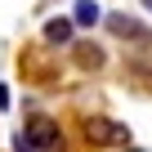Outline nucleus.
<instances>
[{
  "instance_id": "obj_4",
  "label": "nucleus",
  "mask_w": 152,
  "mask_h": 152,
  "mask_svg": "<svg viewBox=\"0 0 152 152\" xmlns=\"http://www.w3.org/2000/svg\"><path fill=\"white\" fill-rule=\"evenodd\" d=\"M99 18H103L99 0H76V5H72V27H94Z\"/></svg>"
},
{
  "instance_id": "obj_6",
  "label": "nucleus",
  "mask_w": 152,
  "mask_h": 152,
  "mask_svg": "<svg viewBox=\"0 0 152 152\" xmlns=\"http://www.w3.org/2000/svg\"><path fill=\"white\" fill-rule=\"evenodd\" d=\"M9 148H14V152H36V143L27 139V130H14V139H9Z\"/></svg>"
},
{
  "instance_id": "obj_3",
  "label": "nucleus",
  "mask_w": 152,
  "mask_h": 152,
  "mask_svg": "<svg viewBox=\"0 0 152 152\" xmlns=\"http://www.w3.org/2000/svg\"><path fill=\"white\" fill-rule=\"evenodd\" d=\"M107 31L121 36V40H139V45H152V27H143L139 18L130 14H107Z\"/></svg>"
},
{
  "instance_id": "obj_2",
  "label": "nucleus",
  "mask_w": 152,
  "mask_h": 152,
  "mask_svg": "<svg viewBox=\"0 0 152 152\" xmlns=\"http://www.w3.org/2000/svg\"><path fill=\"white\" fill-rule=\"evenodd\" d=\"M27 139L36 143V152H63V125L54 116H27Z\"/></svg>"
},
{
  "instance_id": "obj_8",
  "label": "nucleus",
  "mask_w": 152,
  "mask_h": 152,
  "mask_svg": "<svg viewBox=\"0 0 152 152\" xmlns=\"http://www.w3.org/2000/svg\"><path fill=\"white\" fill-rule=\"evenodd\" d=\"M139 5H143V9H152V0H139Z\"/></svg>"
},
{
  "instance_id": "obj_1",
  "label": "nucleus",
  "mask_w": 152,
  "mask_h": 152,
  "mask_svg": "<svg viewBox=\"0 0 152 152\" xmlns=\"http://www.w3.org/2000/svg\"><path fill=\"white\" fill-rule=\"evenodd\" d=\"M81 134L90 148H134V134L125 121H112V116H85L81 121Z\"/></svg>"
},
{
  "instance_id": "obj_5",
  "label": "nucleus",
  "mask_w": 152,
  "mask_h": 152,
  "mask_svg": "<svg viewBox=\"0 0 152 152\" xmlns=\"http://www.w3.org/2000/svg\"><path fill=\"white\" fill-rule=\"evenodd\" d=\"M72 31H76L72 18H49V23H45V45H67Z\"/></svg>"
},
{
  "instance_id": "obj_7",
  "label": "nucleus",
  "mask_w": 152,
  "mask_h": 152,
  "mask_svg": "<svg viewBox=\"0 0 152 152\" xmlns=\"http://www.w3.org/2000/svg\"><path fill=\"white\" fill-rule=\"evenodd\" d=\"M9 103H14L9 99V85H0V112H9Z\"/></svg>"
},
{
  "instance_id": "obj_9",
  "label": "nucleus",
  "mask_w": 152,
  "mask_h": 152,
  "mask_svg": "<svg viewBox=\"0 0 152 152\" xmlns=\"http://www.w3.org/2000/svg\"><path fill=\"white\" fill-rule=\"evenodd\" d=\"M125 152H139V148H125Z\"/></svg>"
}]
</instances>
